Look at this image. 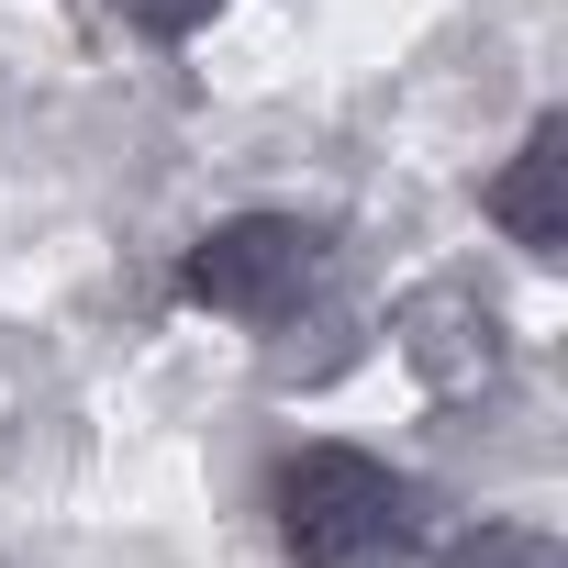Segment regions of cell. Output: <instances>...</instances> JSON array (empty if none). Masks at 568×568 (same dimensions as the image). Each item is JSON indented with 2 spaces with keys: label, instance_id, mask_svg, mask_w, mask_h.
Wrapping results in <instances>:
<instances>
[{
  "label": "cell",
  "instance_id": "3957f363",
  "mask_svg": "<svg viewBox=\"0 0 568 568\" xmlns=\"http://www.w3.org/2000/svg\"><path fill=\"white\" fill-rule=\"evenodd\" d=\"M390 346H402V368L435 390V402H468V390H490L501 379V313L479 302V278H435V291H413L402 313H390Z\"/></svg>",
  "mask_w": 568,
  "mask_h": 568
},
{
  "label": "cell",
  "instance_id": "6da1fadb",
  "mask_svg": "<svg viewBox=\"0 0 568 568\" xmlns=\"http://www.w3.org/2000/svg\"><path fill=\"white\" fill-rule=\"evenodd\" d=\"M267 524L291 568H402L424 546V490L368 446H291L267 468Z\"/></svg>",
  "mask_w": 568,
  "mask_h": 568
},
{
  "label": "cell",
  "instance_id": "277c9868",
  "mask_svg": "<svg viewBox=\"0 0 568 568\" xmlns=\"http://www.w3.org/2000/svg\"><path fill=\"white\" fill-rule=\"evenodd\" d=\"M479 212H490L524 256H568V123H557V112L513 145V168L479 190Z\"/></svg>",
  "mask_w": 568,
  "mask_h": 568
},
{
  "label": "cell",
  "instance_id": "7a4b0ae2",
  "mask_svg": "<svg viewBox=\"0 0 568 568\" xmlns=\"http://www.w3.org/2000/svg\"><path fill=\"white\" fill-rule=\"evenodd\" d=\"M324 256H335V234L302 223V212H223L179 256V302L223 313V324H291L324 291Z\"/></svg>",
  "mask_w": 568,
  "mask_h": 568
},
{
  "label": "cell",
  "instance_id": "5b68a950",
  "mask_svg": "<svg viewBox=\"0 0 568 568\" xmlns=\"http://www.w3.org/2000/svg\"><path fill=\"white\" fill-rule=\"evenodd\" d=\"M446 568H568V546L546 524H479V535L446 546Z\"/></svg>",
  "mask_w": 568,
  "mask_h": 568
},
{
  "label": "cell",
  "instance_id": "8992f818",
  "mask_svg": "<svg viewBox=\"0 0 568 568\" xmlns=\"http://www.w3.org/2000/svg\"><path fill=\"white\" fill-rule=\"evenodd\" d=\"M112 12H123V23H145V34H168V45H179V34H201V23H212V12H223V0H112Z\"/></svg>",
  "mask_w": 568,
  "mask_h": 568
}]
</instances>
